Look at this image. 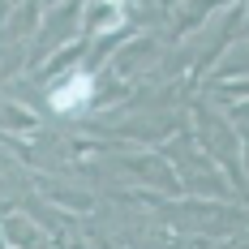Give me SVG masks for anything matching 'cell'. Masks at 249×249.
<instances>
[{"label":"cell","instance_id":"cell-1","mask_svg":"<svg viewBox=\"0 0 249 249\" xmlns=\"http://www.w3.org/2000/svg\"><path fill=\"white\" fill-rule=\"evenodd\" d=\"M90 90H95V73L73 65V69H69V73L48 90V103H52V112H56V116H77V112H86V107H90Z\"/></svg>","mask_w":249,"mask_h":249},{"label":"cell","instance_id":"cell-2","mask_svg":"<svg viewBox=\"0 0 249 249\" xmlns=\"http://www.w3.org/2000/svg\"><path fill=\"white\" fill-rule=\"evenodd\" d=\"M107 60H112V73L129 82L133 73H142L146 65L159 60V43H155L150 35H142V30H133V35H124L121 43H116V52H112Z\"/></svg>","mask_w":249,"mask_h":249},{"label":"cell","instance_id":"cell-3","mask_svg":"<svg viewBox=\"0 0 249 249\" xmlns=\"http://www.w3.org/2000/svg\"><path fill=\"white\" fill-rule=\"evenodd\" d=\"M124 168L133 176H142L150 185H159L163 194H180V172L172 168V159H163V155H138V159H124Z\"/></svg>","mask_w":249,"mask_h":249},{"label":"cell","instance_id":"cell-4","mask_svg":"<svg viewBox=\"0 0 249 249\" xmlns=\"http://www.w3.org/2000/svg\"><path fill=\"white\" fill-rule=\"evenodd\" d=\"M35 185L43 189V198H48L52 206H60V211H69V215H86V211L95 206V198H90V194H82V189H69V185H60V180L35 176Z\"/></svg>","mask_w":249,"mask_h":249},{"label":"cell","instance_id":"cell-5","mask_svg":"<svg viewBox=\"0 0 249 249\" xmlns=\"http://www.w3.org/2000/svg\"><path fill=\"white\" fill-rule=\"evenodd\" d=\"M0 129H4V133H26V138H35V133H39V116H35L30 107H18V103H0Z\"/></svg>","mask_w":249,"mask_h":249},{"label":"cell","instance_id":"cell-6","mask_svg":"<svg viewBox=\"0 0 249 249\" xmlns=\"http://www.w3.org/2000/svg\"><path fill=\"white\" fill-rule=\"evenodd\" d=\"M4 232H0V236H4V245H43V241H48V232H30V215H9V219H4Z\"/></svg>","mask_w":249,"mask_h":249},{"label":"cell","instance_id":"cell-7","mask_svg":"<svg viewBox=\"0 0 249 249\" xmlns=\"http://www.w3.org/2000/svg\"><path fill=\"white\" fill-rule=\"evenodd\" d=\"M245 73V52H232V60L215 69V82H224V77H241Z\"/></svg>","mask_w":249,"mask_h":249},{"label":"cell","instance_id":"cell-8","mask_svg":"<svg viewBox=\"0 0 249 249\" xmlns=\"http://www.w3.org/2000/svg\"><path fill=\"white\" fill-rule=\"evenodd\" d=\"M99 4H116V9H124V13H129V4H133V0H99Z\"/></svg>","mask_w":249,"mask_h":249},{"label":"cell","instance_id":"cell-9","mask_svg":"<svg viewBox=\"0 0 249 249\" xmlns=\"http://www.w3.org/2000/svg\"><path fill=\"white\" fill-rule=\"evenodd\" d=\"M163 4H176V0H163Z\"/></svg>","mask_w":249,"mask_h":249}]
</instances>
